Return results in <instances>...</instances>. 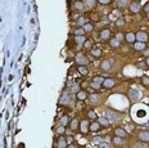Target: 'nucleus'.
I'll return each instance as SVG.
<instances>
[{
  "instance_id": "22",
  "label": "nucleus",
  "mask_w": 149,
  "mask_h": 148,
  "mask_svg": "<svg viewBox=\"0 0 149 148\" xmlns=\"http://www.w3.org/2000/svg\"><path fill=\"white\" fill-rule=\"evenodd\" d=\"M82 28H84V31L86 34H89V32H93L94 31V25L91 22H86L84 26H82Z\"/></svg>"
},
{
  "instance_id": "32",
  "label": "nucleus",
  "mask_w": 149,
  "mask_h": 148,
  "mask_svg": "<svg viewBox=\"0 0 149 148\" xmlns=\"http://www.w3.org/2000/svg\"><path fill=\"white\" fill-rule=\"evenodd\" d=\"M86 22H88V21H86L85 16H81V17H79V18H77V21H76V25L79 26V27H82V26H84Z\"/></svg>"
},
{
  "instance_id": "36",
  "label": "nucleus",
  "mask_w": 149,
  "mask_h": 148,
  "mask_svg": "<svg viewBox=\"0 0 149 148\" xmlns=\"http://www.w3.org/2000/svg\"><path fill=\"white\" fill-rule=\"evenodd\" d=\"M55 133L58 135H63L64 133H66V126H62V125H59V126H57V129H55Z\"/></svg>"
},
{
  "instance_id": "12",
  "label": "nucleus",
  "mask_w": 149,
  "mask_h": 148,
  "mask_svg": "<svg viewBox=\"0 0 149 148\" xmlns=\"http://www.w3.org/2000/svg\"><path fill=\"white\" fill-rule=\"evenodd\" d=\"M106 117L108 118L109 121H115V120H118V113L115 111H112V109H107L106 111Z\"/></svg>"
},
{
  "instance_id": "46",
  "label": "nucleus",
  "mask_w": 149,
  "mask_h": 148,
  "mask_svg": "<svg viewBox=\"0 0 149 148\" xmlns=\"http://www.w3.org/2000/svg\"><path fill=\"white\" fill-rule=\"evenodd\" d=\"M91 18H93V19H98V16H97V14H91Z\"/></svg>"
},
{
  "instance_id": "25",
  "label": "nucleus",
  "mask_w": 149,
  "mask_h": 148,
  "mask_svg": "<svg viewBox=\"0 0 149 148\" xmlns=\"http://www.w3.org/2000/svg\"><path fill=\"white\" fill-rule=\"evenodd\" d=\"M73 8L76 10H84L85 9V5H84V1H80V0H77V1L73 3Z\"/></svg>"
},
{
  "instance_id": "2",
  "label": "nucleus",
  "mask_w": 149,
  "mask_h": 148,
  "mask_svg": "<svg viewBox=\"0 0 149 148\" xmlns=\"http://www.w3.org/2000/svg\"><path fill=\"white\" fill-rule=\"evenodd\" d=\"M79 130L82 133V134H88L89 131H90V122H89L88 118H85V120H81L79 124Z\"/></svg>"
},
{
  "instance_id": "30",
  "label": "nucleus",
  "mask_w": 149,
  "mask_h": 148,
  "mask_svg": "<svg viewBox=\"0 0 149 148\" xmlns=\"http://www.w3.org/2000/svg\"><path fill=\"white\" fill-rule=\"evenodd\" d=\"M72 34H73V36H80V35H85L86 32L84 31V28L82 27H76L72 31Z\"/></svg>"
},
{
  "instance_id": "44",
  "label": "nucleus",
  "mask_w": 149,
  "mask_h": 148,
  "mask_svg": "<svg viewBox=\"0 0 149 148\" xmlns=\"http://www.w3.org/2000/svg\"><path fill=\"white\" fill-rule=\"evenodd\" d=\"M100 148H109V144L108 143H102L100 144Z\"/></svg>"
},
{
  "instance_id": "6",
  "label": "nucleus",
  "mask_w": 149,
  "mask_h": 148,
  "mask_svg": "<svg viewBox=\"0 0 149 148\" xmlns=\"http://www.w3.org/2000/svg\"><path fill=\"white\" fill-rule=\"evenodd\" d=\"M136 138L139 139V142H145V143H149V131L148 130H140L136 134Z\"/></svg>"
},
{
  "instance_id": "39",
  "label": "nucleus",
  "mask_w": 149,
  "mask_h": 148,
  "mask_svg": "<svg viewBox=\"0 0 149 148\" xmlns=\"http://www.w3.org/2000/svg\"><path fill=\"white\" fill-rule=\"evenodd\" d=\"M79 90H80V86H79V85H77V84L71 85V93H74V94H76Z\"/></svg>"
},
{
  "instance_id": "1",
  "label": "nucleus",
  "mask_w": 149,
  "mask_h": 148,
  "mask_svg": "<svg viewBox=\"0 0 149 148\" xmlns=\"http://www.w3.org/2000/svg\"><path fill=\"white\" fill-rule=\"evenodd\" d=\"M74 62H76V64H79V66H88L89 58L86 57V54H84V53H79V54L74 57Z\"/></svg>"
},
{
  "instance_id": "34",
  "label": "nucleus",
  "mask_w": 149,
  "mask_h": 148,
  "mask_svg": "<svg viewBox=\"0 0 149 148\" xmlns=\"http://www.w3.org/2000/svg\"><path fill=\"white\" fill-rule=\"evenodd\" d=\"M140 82H141V85H144V86H149V76L144 75L141 79H140Z\"/></svg>"
},
{
  "instance_id": "7",
  "label": "nucleus",
  "mask_w": 149,
  "mask_h": 148,
  "mask_svg": "<svg viewBox=\"0 0 149 148\" xmlns=\"http://www.w3.org/2000/svg\"><path fill=\"white\" fill-rule=\"evenodd\" d=\"M135 35H136V41H141V43H148L149 41V35L145 31L135 32Z\"/></svg>"
},
{
  "instance_id": "29",
  "label": "nucleus",
  "mask_w": 149,
  "mask_h": 148,
  "mask_svg": "<svg viewBox=\"0 0 149 148\" xmlns=\"http://www.w3.org/2000/svg\"><path fill=\"white\" fill-rule=\"evenodd\" d=\"M86 116H88L89 120H97V117H98V115H97V112L94 111V109H90V111H88V113H86Z\"/></svg>"
},
{
  "instance_id": "11",
  "label": "nucleus",
  "mask_w": 149,
  "mask_h": 148,
  "mask_svg": "<svg viewBox=\"0 0 149 148\" xmlns=\"http://www.w3.org/2000/svg\"><path fill=\"white\" fill-rule=\"evenodd\" d=\"M70 103H71V97H70V94H67V93L62 94L61 98H59V104H61V106H68Z\"/></svg>"
},
{
  "instance_id": "4",
  "label": "nucleus",
  "mask_w": 149,
  "mask_h": 148,
  "mask_svg": "<svg viewBox=\"0 0 149 148\" xmlns=\"http://www.w3.org/2000/svg\"><path fill=\"white\" fill-rule=\"evenodd\" d=\"M113 63H115V61H113V59H104V61L100 62V70L108 72V71L113 67Z\"/></svg>"
},
{
  "instance_id": "42",
  "label": "nucleus",
  "mask_w": 149,
  "mask_h": 148,
  "mask_svg": "<svg viewBox=\"0 0 149 148\" xmlns=\"http://www.w3.org/2000/svg\"><path fill=\"white\" fill-rule=\"evenodd\" d=\"M143 9H144L145 13H148V12H149V3H147V4L144 5V8H143Z\"/></svg>"
},
{
  "instance_id": "5",
  "label": "nucleus",
  "mask_w": 149,
  "mask_h": 148,
  "mask_svg": "<svg viewBox=\"0 0 149 148\" xmlns=\"http://www.w3.org/2000/svg\"><path fill=\"white\" fill-rule=\"evenodd\" d=\"M129 10L131 14H138L141 10V5H140L139 1H131L129 4Z\"/></svg>"
},
{
  "instance_id": "49",
  "label": "nucleus",
  "mask_w": 149,
  "mask_h": 148,
  "mask_svg": "<svg viewBox=\"0 0 149 148\" xmlns=\"http://www.w3.org/2000/svg\"><path fill=\"white\" fill-rule=\"evenodd\" d=\"M132 1H140V0H132Z\"/></svg>"
},
{
  "instance_id": "33",
  "label": "nucleus",
  "mask_w": 149,
  "mask_h": 148,
  "mask_svg": "<svg viewBox=\"0 0 149 148\" xmlns=\"http://www.w3.org/2000/svg\"><path fill=\"white\" fill-rule=\"evenodd\" d=\"M127 4H129V0H116V5L118 8H125Z\"/></svg>"
},
{
  "instance_id": "26",
  "label": "nucleus",
  "mask_w": 149,
  "mask_h": 148,
  "mask_svg": "<svg viewBox=\"0 0 149 148\" xmlns=\"http://www.w3.org/2000/svg\"><path fill=\"white\" fill-rule=\"evenodd\" d=\"M112 143L115 146H123V138H120V137H113L112 138Z\"/></svg>"
},
{
  "instance_id": "15",
  "label": "nucleus",
  "mask_w": 149,
  "mask_h": 148,
  "mask_svg": "<svg viewBox=\"0 0 149 148\" xmlns=\"http://www.w3.org/2000/svg\"><path fill=\"white\" fill-rule=\"evenodd\" d=\"M108 41H109V46H111L112 49H118L121 46V41H118L116 37H111Z\"/></svg>"
},
{
  "instance_id": "35",
  "label": "nucleus",
  "mask_w": 149,
  "mask_h": 148,
  "mask_svg": "<svg viewBox=\"0 0 149 148\" xmlns=\"http://www.w3.org/2000/svg\"><path fill=\"white\" fill-rule=\"evenodd\" d=\"M82 48H84V50L86 52V50H90L91 48H93V44H91L90 40H86L84 44H82Z\"/></svg>"
},
{
  "instance_id": "41",
  "label": "nucleus",
  "mask_w": 149,
  "mask_h": 148,
  "mask_svg": "<svg viewBox=\"0 0 149 148\" xmlns=\"http://www.w3.org/2000/svg\"><path fill=\"white\" fill-rule=\"evenodd\" d=\"M138 67H139V68H145V67H147V66H145V63H144V62H139V63H138Z\"/></svg>"
},
{
  "instance_id": "9",
  "label": "nucleus",
  "mask_w": 149,
  "mask_h": 148,
  "mask_svg": "<svg viewBox=\"0 0 149 148\" xmlns=\"http://www.w3.org/2000/svg\"><path fill=\"white\" fill-rule=\"evenodd\" d=\"M88 98H89V93L86 90H81V89H80L76 93V99L79 100V102H85Z\"/></svg>"
},
{
  "instance_id": "14",
  "label": "nucleus",
  "mask_w": 149,
  "mask_h": 148,
  "mask_svg": "<svg viewBox=\"0 0 149 148\" xmlns=\"http://www.w3.org/2000/svg\"><path fill=\"white\" fill-rule=\"evenodd\" d=\"M134 49H135L136 52H143L144 49H147V44L141 43V41H135V43H134Z\"/></svg>"
},
{
  "instance_id": "40",
  "label": "nucleus",
  "mask_w": 149,
  "mask_h": 148,
  "mask_svg": "<svg viewBox=\"0 0 149 148\" xmlns=\"http://www.w3.org/2000/svg\"><path fill=\"white\" fill-rule=\"evenodd\" d=\"M100 5H109L112 3V0H97Z\"/></svg>"
},
{
  "instance_id": "45",
  "label": "nucleus",
  "mask_w": 149,
  "mask_h": 148,
  "mask_svg": "<svg viewBox=\"0 0 149 148\" xmlns=\"http://www.w3.org/2000/svg\"><path fill=\"white\" fill-rule=\"evenodd\" d=\"M144 63H145V66H147V67H149V57H145Z\"/></svg>"
},
{
  "instance_id": "18",
  "label": "nucleus",
  "mask_w": 149,
  "mask_h": 148,
  "mask_svg": "<svg viewBox=\"0 0 149 148\" xmlns=\"http://www.w3.org/2000/svg\"><path fill=\"white\" fill-rule=\"evenodd\" d=\"M86 40H88V39H86L85 35H80V36H73V41H74V44H77V45H82V44H84Z\"/></svg>"
},
{
  "instance_id": "10",
  "label": "nucleus",
  "mask_w": 149,
  "mask_h": 148,
  "mask_svg": "<svg viewBox=\"0 0 149 148\" xmlns=\"http://www.w3.org/2000/svg\"><path fill=\"white\" fill-rule=\"evenodd\" d=\"M125 40H126L129 44H134V43L136 41V35H135V32H132V31L125 32Z\"/></svg>"
},
{
  "instance_id": "20",
  "label": "nucleus",
  "mask_w": 149,
  "mask_h": 148,
  "mask_svg": "<svg viewBox=\"0 0 149 148\" xmlns=\"http://www.w3.org/2000/svg\"><path fill=\"white\" fill-rule=\"evenodd\" d=\"M98 122L100 124V126H102V128H108L109 124H111V121H109L106 116H103V117H100L99 120H98Z\"/></svg>"
},
{
  "instance_id": "38",
  "label": "nucleus",
  "mask_w": 149,
  "mask_h": 148,
  "mask_svg": "<svg viewBox=\"0 0 149 148\" xmlns=\"http://www.w3.org/2000/svg\"><path fill=\"white\" fill-rule=\"evenodd\" d=\"M115 37H116V39H117L118 41H122V40H125V32H117Z\"/></svg>"
},
{
  "instance_id": "21",
  "label": "nucleus",
  "mask_w": 149,
  "mask_h": 148,
  "mask_svg": "<svg viewBox=\"0 0 149 148\" xmlns=\"http://www.w3.org/2000/svg\"><path fill=\"white\" fill-rule=\"evenodd\" d=\"M77 71H79V73L81 76H88L89 75V68L88 66H79L77 67Z\"/></svg>"
},
{
  "instance_id": "31",
  "label": "nucleus",
  "mask_w": 149,
  "mask_h": 148,
  "mask_svg": "<svg viewBox=\"0 0 149 148\" xmlns=\"http://www.w3.org/2000/svg\"><path fill=\"white\" fill-rule=\"evenodd\" d=\"M103 80H104V77H102V76H95V77L91 80L90 82H93V84H97V85H99V86H102Z\"/></svg>"
},
{
  "instance_id": "13",
  "label": "nucleus",
  "mask_w": 149,
  "mask_h": 148,
  "mask_svg": "<svg viewBox=\"0 0 149 148\" xmlns=\"http://www.w3.org/2000/svg\"><path fill=\"white\" fill-rule=\"evenodd\" d=\"M127 135H129V134H127V131L123 128H116L115 129V137H120V138L125 139Z\"/></svg>"
},
{
  "instance_id": "37",
  "label": "nucleus",
  "mask_w": 149,
  "mask_h": 148,
  "mask_svg": "<svg viewBox=\"0 0 149 148\" xmlns=\"http://www.w3.org/2000/svg\"><path fill=\"white\" fill-rule=\"evenodd\" d=\"M135 148H149V146L145 142H138V143H135Z\"/></svg>"
},
{
  "instance_id": "3",
  "label": "nucleus",
  "mask_w": 149,
  "mask_h": 148,
  "mask_svg": "<svg viewBox=\"0 0 149 148\" xmlns=\"http://www.w3.org/2000/svg\"><path fill=\"white\" fill-rule=\"evenodd\" d=\"M117 85V81H116L115 79H112V77H107V79H104L103 80V84H102V86L104 89H107V90H109V89H113Z\"/></svg>"
},
{
  "instance_id": "16",
  "label": "nucleus",
  "mask_w": 149,
  "mask_h": 148,
  "mask_svg": "<svg viewBox=\"0 0 149 148\" xmlns=\"http://www.w3.org/2000/svg\"><path fill=\"white\" fill-rule=\"evenodd\" d=\"M70 121H71L70 116H68V115H63V116H61V118H59V125L68 126L70 125Z\"/></svg>"
},
{
  "instance_id": "43",
  "label": "nucleus",
  "mask_w": 149,
  "mask_h": 148,
  "mask_svg": "<svg viewBox=\"0 0 149 148\" xmlns=\"http://www.w3.org/2000/svg\"><path fill=\"white\" fill-rule=\"evenodd\" d=\"M143 54H144L145 57H149V49H144V50H143Z\"/></svg>"
},
{
  "instance_id": "17",
  "label": "nucleus",
  "mask_w": 149,
  "mask_h": 148,
  "mask_svg": "<svg viewBox=\"0 0 149 148\" xmlns=\"http://www.w3.org/2000/svg\"><path fill=\"white\" fill-rule=\"evenodd\" d=\"M100 124L98 122V120H94L93 122H90V131L91 133H97V131H99L100 130Z\"/></svg>"
},
{
  "instance_id": "19",
  "label": "nucleus",
  "mask_w": 149,
  "mask_h": 148,
  "mask_svg": "<svg viewBox=\"0 0 149 148\" xmlns=\"http://www.w3.org/2000/svg\"><path fill=\"white\" fill-rule=\"evenodd\" d=\"M67 146H68L67 139L63 138V137L58 138V140H57V147L58 148H67Z\"/></svg>"
},
{
  "instance_id": "23",
  "label": "nucleus",
  "mask_w": 149,
  "mask_h": 148,
  "mask_svg": "<svg viewBox=\"0 0 149 148\" xmlns=\"http://www.w3.org/2000/svg\"><path fill=\"white\" fill-rule=\"evenodd\" d=\"M102 54H103L102 49H99V48H95V49H91V55H93V57H94L95 59L100 58V57H102Z\"/></svg>"
},
{
  "instance_id": "27",
  "label": "nucleus",
  "mask_w": 149,
  "mask_h": 148,
  "mask_svg": "<svg viewBox=\"0 0 149 148\" xmlns=\"http://www.w3.org/2000/svg\"><path fill=\"white\" fill-rule=\"evenodd\" d=\"M84 5L86 9H93L95 7V0H84Z\"/></svg>"
},
{
  "instance_id": "47",
  "label": "nucleus",
  "mask_w": 149,
  "mask_h": 148,
  "mask_svg": "<svg viewBox=\"0 0 149 148\" xmlns=\"http://www.w3.org/2000/svg\"><path fill=\"white\" fill-rule=\"evenodd\" d=\"M67 148H76V147H74V144H70V146H67Z\"/></svg>"
},
{
  "instance_id": "48",
  "label": "nucleus",
  "mask_w": 149,
  "mask_h": 148,
  "mask_svg": "<svg viewBox=\"0 0 149 148\" xmlns=\"http://www.w3.org/2000/svg\"><path fill=\"white\" fill-rule=\"evenodd\" d=\"M145 16H147V18L149 19V12H148V13H145Z\"/></svg>"
},
{
  "instance_id": "28",
  "label": "nucleus",
  "mask_w": 149,
  "mask_h": 148,
  "mask_svg": "<svg viewBox=\"0 0 149 148\" xmlns=\"http://www.w3.org/2000/svg\"><path fill=\"white\" fill-rule=\"evenodd\" d=\"M125 23H126V19H125L123 17H120V18L116 21L115 26H116V27H118V28H121V27H123V26H125Z\"/></svg>"
},
{
  "instance_id": "8",
  "label": "nucleus",
  "mask_w": 149,
  "mask_h": 148,
  "mask_svg": "<svg viewBox=\"0 0 149 148\" xmlns=\"http://www.w3.org/2000/svg\"><path fill=\"white\" fill-rule=\"evenodd\" d=\"M99 37H100V40H103V41L109 40L112 37L111 30H109V28H103L102 31H100V34H99Z\"/></svg>"
},
{
  "instance_id": "24",
  "label": "nucleus",
  "mask_w": 149,
  "mask_h": 148,
  "mask_svg": "<svg viewBox=\"0 0 149 148\" xmlns=\"http://www.w3.org/2000/svg\"><path fill=\"white\" fill-rule=\"evenodd\" d=\"M79 124H80V121L77 120V118H71V121H70V128L72 129V130H77L79 129Z\"/></svg>"
}]
</instances>
